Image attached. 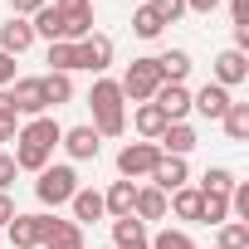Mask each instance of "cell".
<instances>
[{
  "label": "cell",
  "mask_w": 249,
  "mask_h": 249,
  "mask_svg": "<svg viewBox=\"0 0 249 249\" xmlns=\"http://www.w3.org/2000/svg\"><path fill=\"white\" fill-rule=\"evenodd\" d=\"M59 147H64L73 161H98V152H103V137L88 127V122H78V127H64Z\"/></svg>",
  "instance_id": "8"
},
{
  "label": "cell",
  "mask_w": 249,
  "mask_h": 249,
  "mask_svg": "<svg viewBox=\"0 0 249 249\" xmlns=\"http://www.w3.org/2000/svg\"><path fill=\"white\" fill-rule=\"evenodd\" d=\"M107 249H112V244H107Z\"/></svg>",
  "instance_id": "42"
},
{
  "label": "cell",
  "mask_w": 249,
  "mask_h": 249,
  "mask_svg": "<svg viewBox=\"0 0 249 249\" xmlns=\"http://www.w3.org/2000/svg\"><path fill=\"white\" fill-rule=\"evenodd\" d=\"M117 88H122V98H132V103H152V93L161 88V69H157V59H132L127 73L117 78Z\"/></svg>",
  "instance_id": "4"
},
{
  "label": "cell",
  "mask_w": 249,
  "mask_h": 249,
  "mask_svg": "<svg viewBox=\"0 0 249 249\" xmlns=\"http://www.w3.org/2000/svg\"><path fill=\"white\" fill-rule=\"evenodd\" d=\"M147 10H152L161 25H176V20L186 15V0H147Z\"/></svg>",
  "instance_id": "30"
},
{
  "label": "cell",
  "mask_w": 249,
  "mask_h": 249,
  "mask_svg": "<svg viewBox=\"0 0 249 249\" xmlns=\"http://www.w3.org/2000/svg\"><path fill=\"white\" fill-rule=\"evenodd\" d=\"M234 181H239V176H234L230 166H210V171L200 176V186H196V191H200V196H230V191H234Z\"/></svg>",
  "instance_id": "27"
},
{
  "label": "cell",
  "mask_w": 249,
  "mask_h": 249,
  "mask_svg": "<svg viewBox=\"0 0 249 249\" xmlns=\"http://www.w3.org/2000/svg\"><path fill=\"white\" fill-rule=\"evenodd\" d=\"M88 107H93V122H88V127H93L98 137H122V132H127V98H122L117 78H93Z\"/></svg>",
  "instance_id": "2"
},
{
  "label": "cell",
  "mask_w": 249,
  "mask_h": 249,
  "mask_svg": "<svg viewBox=\"0 0 249 249\" xmlns=\"http://www.w3.org/2000/svg\"><path fill=\"white\" fill-rule=\"evenodd\" d=\"M15 117V103H10V88H0V122Z\"/></svg>",
  "instance_id": "39"
},
{
  "label": "cell",
  "mask_w": 249,
  "mask_h": 249,
  "mask_svg": "<svg viewBox=\"0 0 249 249\" xmlns=\"http://www.w3.org/2000/svg\"><path fill=\"white\" fill-rule=\"evenodd\" d=\"M152 103L166 112V122H186V112H191V88H186V83H161V88L152 93Z\"/></svg>",
  "instance_id": "11"
},
{
  "label": "cell",
  "mask_w": 249,
  "mask_h": 249,
  "mask_svg": "<svg viewBox=\"0 0 249 249\" xmlns=\"http://www.w3.org/2000/svg\"><path fill=\"white\" fill-rule=\"evenodd\" d=\"M157 69H161V83H186L191 78V54L186 49H166V54H157Z\"/></svg>",
  "instance_id": "21"
},
{
  "label": "cell",
  "mask_w": 249,
  "mask_h": 249,
  "mask_svg": "<svg viewBox=\"0 0 249 249\" xmlns=\"http://www.w3.org/2000/svg\"><path fill=\"white\" fill-rule=\"evenodd\" d=\"M166 215H176V220H200V191H196V186L171 191V196H166Z\"/></svg>",
  "instance_id": "22"
},
{
  "label": "cell",
  "mask_w": 249,
  "mask_h": 249,
  "mask_svg": "<svg viewBox=\"0 0 249 249\" xmlns=\"http://www.w3.org/2000/svg\"><path fill=\"white\" fill-rule=\"evenodd\" d=\"M157 161H161V147H157V142H127V147L117 152V171H122V181L152 176Z\"/></svg>",
  "instance_id": "5"
},
{
  "label": "cell",
  "mask_w": 249,
  "mask_h": 249,
  "mask_svg": "<svg viewBox=\"0 0 249 249\" xmlns=\"http://www.w3.org/2000/svg\"><path fill=\"white\" fill-rule=\"evenodd\" d=\"M49 0H10V15H20V20H30L35 10H44Z\"/></svg>",
  "instance_id": "34"
},
{
  "label": "cell",
  "mask_w": 249,
  "mask_h": 249,
  "mask_svg": "<svg viewBox=\"0 0 249 249\" xmlns=\"http://www.w3.org/2000/svg\"><path fill=\"white\" fill-rule=\"evenodd\" d=\"M15 78H20V73H15V59H10L5 49H0V88H10Z\"/></svg>",
  "instance_id": "35"
},
{
  "label": "cell",
  "mask_w": 249,
  "mask_h": 249,
  "mask_svg": "<svg viewBox=\"0 0 249 249\" xmlns=\"http://www.w3.org/2000/svg\"><path fill=\"white\" fill-rule=\"evenodd\" d=\"M215 5H220V0H186V10H196V15H210Z\"/></svg>",
  "instance_id": "41"
},
{
  "label": "cell",
  "mask_w": 249,
  "mask_h": 249,
  "mask_svg": "<svg viewBox=\"0 0 249 249\" xmlns=\"http://www.w3.org/2000/svg\"><path fill=\"white\" fill-rule=\"evenodd\" d=\"M230 49H239V54L249 49V25H234V44H230Z\"/></svg>",
  "instance_id": "40"
},
{
  "label": "cell",
  "mask_w": 249,
  "mask_h": 249,
  "mask_svg": "<svg viewBox=\"0 0 249 249\" xmlns=\"http://www.w3.org/2000/svg\"><path fill=\"white\" fill-rule=\"evenodd\" d=\"M73 191H78V171L73 166H44L39 171V181H35V196H39V205H69L73 200Z\"/></svg>",
  "instance_id": "3"
},
{
  "label": "cell",
  "mask_w": 249,
  "mask_h": 249,
  "mask_svg": "<svg viewBox=\"0 0 249 249\" xmlns=\"http://www.w3.org/2000/svg\"><path fill=\"white\" fill-rule=\"evenodd\" d=\"M15 137H20V117H10V122H0V142H10V147H15Z\"/></svg>",
  "instance_id": "38"
},
{
  "label": "cell",
  "mask_w": 249,
  "mask_h": 249,
  "mask_svg": "<svg viewBox=\"0 0 249 249\" xmlns=\"http://www.w3.org/2000/svg\"><path fill=\"white\" fill-rule=\"evenodd\" d=\"M157 147H161V157H191L196 152V127L191 122H166V132L157 137Z\"/></svg>",
  "instance_id": "13"
},
{
  "label": "cell",
  "mask_w": 249,
  "mask_h": 249,
  "mask_svg": "<svg viewBox=\"0 0 249 249\" xmlns=\"http://www.w3.org/2000/svg\"><path fill=\"white\" fill-rule=\"evenodd\" d=\"M132 127H137V137H142V142H157V137L166 132V112H161L157 103H137V112H132Z\"/></svg>",
  "instance_id": "17"
},
{
  "label": "cell",
  "mask_w": 249,
  "mask_h": 249,
  "mask_svg": "<svg viewBox=\"0 0 249 249\" xmlns=\"http://www.w3.org/2000/svg\"><path fill=\"white\" fill-rule=\"evenodd\" d=\"M44 64H49V73H73V69H78V49H73L69 39H54L49 54H44Z\"/></svg>",
  "instance_id": "26"
},
{
  "label": "cell",
  "mask_w": 249,
  "mask_h": 249,
  "mask_svg": "<svg viewBox=\"0 0 249 249\" xmlns=\"http://www.w3.org/2000/svg\"><path fill=\"white\" fill-rule=\"evenodd\" d=\"M73 49H78V69H88V73H98V78H103V69L112 64V39H107L103 30H93V35L78 39Z\"/></svg>",
  "instance_id": "9"
},
{
  "label": "cell",
  "mask_w": 249,
  "mask_h": 249,
  "mask_svg": "<svg viewBox=\"0 0 249 249\" xmlns=\"http://www.w3.org/2000/svg\"><path fill=\"white\" fill-rule=\"evenodd\" d=\"M69 210H73V225H98L107 215L103 210V191H93V186H78L73 200H69Z\"/></svg>",
  "instance_id": "14"
},
{
  "label": "cell",
  "mask_w": 249,
  "mask_h": 249,
  "mask_svg": "<svg viewBox=\"0 0 249 249\" xmlns=\"http://www.w3.org/2000/svg\"><path fill=\"white\" fill-rule=\"evenodd\" d=\"M20 210H15V200H10V191H0V230H5L10 220H15Z\"/></svg>",
  "instance_id": "36"
},
{
  "label": "cell",
  "mask_w": 249,
  "mask_h": 249,
  "mask_svg": "<svg viewBox=\"0 0 249 249\" xmlns=\"http://www.w3.org/2000/svg\"><path fill=\"white\" fill-rule=\"evenodd\" d=\"M39 249H83V225H73V220H54V230H49V239H44Z\"/></svg>",
  "instance_id": "23"
},
{
  "label": "cell",
  "mask_w": 249,
  "mask_h": 249,
  "mask_svg": "<svg viewBox=\"0 0 249 249\" xmlns=\"http://www.w3.org/2000/svg\"><path fill=\"white\" fill-rule=\"evenodd\" d=\"M161 196H171V191H181V186H191V166H186V157H161L157 166H152V176H147Z\"/></svg>",
  "instance_id": "10"
},
{
  "label": "cell",
  "mask_w": 249,
  "mask_h": 249,
  "mask_svg": "<svg viewBox=\"0 0 249 249\" xmlns=\"http://www.w3.org/2000/svg\"><path fill=\"white\" fill-rule=\"evenodd\" d=\"M244 78H249V59H244L239 49H225V54L215 59V78H210V83L234 88V83H244Z\"/></svg>",
  "instance_id": "16"
},
{
  "label": "cell",
  "mask_w": 249,
  "mask_h": 249,
  "mask_svg": "<svg viewBox=\"0 0 249 249\" xmlns=\"http://www.w3.org/2000/svg\"><path fill=\"white\" fill-rule=\"evenodd\" d=\"M59 137H64V127H59V122L44 112V117H30L25 122V127H20V137H15V166L20 171H44L49 166V157H54V147H59Z\"/></svg>",
  "instance_id": "1"
},
{
  "label": "cell",
  "mask_w": 249,
  "mask_h": 249,
  "mask_svg": "<svg viewBox=\"0 0 249 249\" xmlns=\"http://www.w3.org/2000/svg\"><path fill=\"white\" fill-rule=\"evenodd\" d=\"M39 83H44V103H49V107L73 103V73H44Z\"/></svg>",
  "instance_id": "25"
},
{
  "label": "cell",
  "mask_w": 249,
  "mask_h": 249,
  "mask_svg": "<svg viewBox=\"0 0 249 249\" xmlns=\"http://www.w3.org/2000/svg\"><path fill=\"white\" fill-rule=\"evenodd\" d=\"M132 205H137V181H112V186H107V196H103V210H107L112 220L132 215Z\"/></svg>",
  "instance_id": "18"
},
{
  "label": "cell",
  "mask_w": 249,
  "mask_h": 249,
  "mask_svg": "<svg viewBox=\"0 0 249 249\" xmlns=\"http://www.w3.org/2000/svg\"><path fill=\"white\" fill-rule=\"evenodd\" d=\"M230 20L234 25H249V0H230Z\"/></svg>",
  "instance_id": "37"
},
{
  "label": "cell",
  "mask_w": 249,
  "mask_h": 249,
  "mask_svg": "<svg viewBox=\"0 0 249 249\" xmlns=\"http://www.w3.org/2000/svg\"><path fill=\"white\" fill-rule=\"evenodd\" d=\"M35 44V30H30V20H20V15H10L5 25H0V49H5L10 59H20L25 49Z\"/></svg>",
  "instance_id": "15"
},
{
  "label": "cell",
  "mask_w": 249,
  "mask_h": 249,
  "mask_svg": "<svg viewBox=\"0 0 249 249\" xmlns=\"http://www.w3.org/2000/svg\"><path fill=\"white\" fill-rule=\"evenodd\" d=\"M112 249H152V244H147V225L132 220V215L112 220Z\"/></svg>",
  "instance_id": "19"
},
{
  "label": "cell",
  "mask_w": 249,
  "mask_h": 249,
  "mask_svg": "<svg viewBox=\"0 0 249 249\" xmlns=\"http://www.w3.org/2000/svg\"><path fill=\"white\" fill-rule=\"evenodd\" d=\"M49 230H54V215H15L5 225V234H10L15 249H39L49 239Z\"/></svg>",
  "instance_id": "6"
},
{
  "label": "cell",
  "mask_w": 249,
  "mask_h": 249,
  "mask_svg": "<svg viewBox=\"0 0 249 249\" xmlns=\"http://www.w3.org/2000/svg\"><path fill=\"white\" fill-rule=\"evenodd\" d=\"M132 30H137V39H157V35H161L166 25H161V20H157V15H152L147 5H142V10L132 15Z\"/></svg>",
  "instance_id": "31"
},
{
  "label": "cell",
  "mask_w": 249,
  "mask_h": 249,
  "mask_svg": "<svg viewBox=\"0 0 249 249\" xmlns=\"http://www.w3.org/2000/svg\"><path fill=\"white\" fill-rule=\"evenodd\" d=\"M220 127L230 142H249V103H230L225 117H220Z\"/></svg>",
  "instance_id": "24"
},
{
  "label": "cell",
  "mask_w": 249,
  "mask_h": 249,
  "mask_svg": "<svg viewBox=\"0 0 249 249\" xmlns=\"http://www.w3.org/2000/svg\"><path fill=\"white\" fill-rule=\"evenodd\" d=\"M230 103H234V98H230V88H220V83H205V88L191 93V112H200V117H210V122H220Z\"/></svg>",
  "instance_id": "12"
},
{
  "label": "cell",
  "mask_w": 249,
  "mask_h": 249,
  "mask_svg": "<svg viewBox=\"0 0 249 249\" xmlns=\"http://www.w3.org/2000/svg\"><path fill=\"white\" fill-rule=\"evenodd\" d=\"M49 5L59 15H83V10H93V0H49Z\"/></svg>",
  "instance_id": "33"
},
{
  "label": "cell",
  "mask_w": 249,
  "mask_h": 249,
  "mask_svg": "<svg viewBox=\"0 0 249 249\" xmlns=\"http://www.w3.org/2000/svg\"><path fill=\"white\" fill-rule=\"evenodd\" d=\"M215 249H249V225H239V220L215 225Z\"/></svg>",
  "instance_id": "28"
},
{
  "label": "cell",
  "mask_w": 249,
  "mask_h": 249,
  "mask_svg": "<svg viewBox=\"0 0 249 249\" xmlns=\"http://www.w3.org/2000/svg\"><path fill=\"white\" fill-rule=\"evenodd\" d=\"M10 103H15V117H44V112H49L39 78H15V83H10Z\"/></svg>",
  "instance_id": "7"
},
{
  "label": "cell",
  "mask_w": 249,
  "mask_h": 249,
  "mask_svg": "<svg viewBox=\"0 0 249 249\" xmlns=\"http://www.w3.org/2000/svg\"><path fill=\"white\" fill-rule=\"evenodd\" d=\"M132 220L152 225V220H166V196L157 186H137V205H132Z\"/></svg>",
  "instance_id": "20"
},
{
  "label": "cell",
  "mask_w": 249,
  "mask_h": 249,
  "mask_svg": "<svg viewBox=\"0 0 249 249\" xmlns=\"http://www.w3.org/2000/svg\"><path fill=\"white\" fill-rule=\"evenodd\" d=\"M147 244H152V249H196V239H191L186 230H171V225H166L161 234H152Z\"/></svg>",
  "instance_id": "29"
},
{
  "label": "cell",
  "mask_w": 249,
  "mask_h": 249,
  "mask_svg": "<svg viewBox=\"0 0 249 249\" xmlns=\"http://www.w3.org/2000/svg\"><path fill=\"white\" fill-rule=\"evenodd\" d=\"M15 176H20L15 157H10V152H0V191H10V186H15Z\"/></svg>",
  "instance_id": "32"
}]
</instances>
